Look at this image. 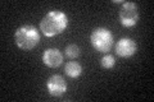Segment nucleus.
Returning <instances> with one entry per match:
<instances>
[{
    "label": "nucleus",
    "instance_id": "1",
    "mask_svg": "<svg viewBox=\"0 0 154 102\" xmlns=\"http://www.w3.org/2000/svg\"><path fill=\"white\" fill-rule=\"evenodd\" d=\"M68 26V17L62 10H50L40 21V31L46 37H54L63 33Z\"/></svg>",
    "mask_w": 154,
    "mask_h": 102
},
{
    "label": "nucleus",
    "instance_id": "2",
    "mask_svg": "<svg viewBox=\"0 0 154 102\" xmlns=\"http://www.w3.org/2000/svg\"><path fill=\"white\" fill-rule=\"evenodd\" d=\"M14 41L21 50L28 51L36 47L38 41H40V33H38L36 27L25 24V26L17 28L16 33H14Z\"/></svg>",
    "mask_w": 154,
    "mask_h": 102
},
{
    "label": "nucleus",
    "instance_id": "3",
    "mask_svg": "<svg viewBox=\"0 0 154 102\" xmlns=\"http://www.w3.org/2000/svg\"><path fill=\"white\" fill-rule=\"evenodd\" d=\"M90 41L91 45L98 52L102 54H108L110 48L113 46V35L108 28L105 27H98L94 28L90 35Z\"/></svg>",
    "mask_w": 154,
    "mask_h": 102
},
{
    "label": "nucleus",
    "instance_id": "4",
    "mask_svg": "<svg viewBox=\"0 0 154 102\" xmlns=\"http://www.w3.org/2000/svg\"><path fill=\"white\" fill-rule=\"evenodd\" d=\"M118 18L123 27L130 28V27L136 26V23L139 22V18H140L137 5L132 1H125L122 4L121 9H119Z\"/></svg>",
    "mask_w": 154,
    "mask_h": 102
},
{
    "label": "nucleus",
    "instance_id": "5",
    "mask_svg": "<svg viewBox=\"0 0 154 102\" xmlns=\"http://www.w3.org/2000/svg\"><path fill=\"white\" fill-rule=\"evenodd\" d=\"M46 88L49 95L53 97H60L67 91V82L62 75L54 74L51 75L46 82Z\"/></svg>",
    "mask_w": 154,
    "mask_h": 102
},
{
    "label": "nucleus",
    "instance_id": "6",
    "mask_svg": "<svg viewBox=\"0 0 154 102\" xmlns=\"http://www.w3.org/2000/svg\"><path fill=\"white\" fill-rule=\"evenodd\" d=\"M137 50V45L132 38L123 37L116 45V54L119 57H131Z\"/></svg>",
    "mask_w": 154,
    "mask_h": 102
},
{
    "label": "nucleus",
    "instance_id": "7",
    "mask_svg": "<svg viewBox=\"0 0 154 102\" xmlns=\"http://www.w3.org/2000/svg\"><path fill=\"white\" fill-rule=\"evenodd\" d=\"M42 61L49 68H58L63 63V55L58 48H46L42 54Z\"/></svg>",
    "mask_w": 154,
    "mask_h": 102
},
{
    "label": "nucleus",
    "instance_id": "8",
    "mask_svg": "<svg viewBox=\"0 0 154 102\" xmlns=\"http://www.w3.org/2000/svg\"><path fill=\"white\" fill-rule=\"evenodd\" d=\"M64 71L66 74L69 77V78H79L82 73V66L81 64H79L77 61H69L67 63V65L64 66Z\"/></svg>",
    "mask_w": 154,
    "mask_h": 102
},
{
    "label": "nucleus",
    "instance_id": "9",
    "mask_svg": "<svg viewBox=\"0 0 154 102\" xmlns=\"http://www.w3.org/2000/svg\"><path fill=\"white\" fill-rule=\"evenodd\" d=\"M100 65H102L104 69H113L114 65H116V59H114V56L113 55H110V54H105L103 57H102V60H100Z\"/></svg>",
    "mask_w": 154,
    "mask_h": 102
},
{
    "label": "nucleus",
    "instance_id": "10",
    "mask_svg": "<svg viewBox=\"0 0 154 102\" xmlns=\"http://www.w3.org/2000/svg\"><path fill=\"white\" fill-rule=\"evenodd\" d=\"M66 56L68 57V59L73 60V59H77V57L80 56V47L75 45V43H71L66 47Z\"/></svg>",
    "mask_w": 154,
    "mask_h": 102
}]
</instances>
